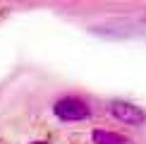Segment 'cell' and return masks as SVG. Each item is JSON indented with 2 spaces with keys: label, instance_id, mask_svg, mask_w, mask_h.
<instances>
[{
  "label": "cell",
  "instance_id": "obj_1",
  "mask_svg": "<svg viewBox=\"0 0 146 144\" xmlns=\"http://www.w3.org/2000/svg\"><path fill=\"white\" fill-rule=\"evenodd\" d=\"M53 113L62 120V123H82V120L91 118V106L82 96H62L55 101Z\"/></svg>",
  "mask_w": 146,
  "mask_h": 144
},
{
  "label": "cell",
  "instance_id": "obj_2",
  "mask_svg": "<svg viewBox=\"0 0 146 144\" xmlns=\"http://www.w3.org/2000/svg\"><path fill=\"white\" fill-rule=\"evenodd\" d=\"M108 111H110L120 123L134 125V127L144 125V120H146V113L141 111V108H139L137 103H132V101H125V99H113L110 103H108Z\"/></svg>",
  "mask_w": 146,
  "mask_h": 144
},
{
  "label": "cell",
  "instance_id": "obj_3",
  "mask_svg": "<svg viewBox=\"0 0 146 144\" xmlns=\"http://www.w3.org/2000/svg\"><path fill=\"white\" fill-rule=\"evenodd\" d=\"M91 139L94 144H132V139H127L120 132H110V130H94L91 132Z\"/></svg>",
  "mask_w": 146,
  "mask_h": 144
},
{
  "label": "cell",
  "instance_id": "obj_4",
  "mask_svg": "<svg viewBox=\"0 0 146 144\" xmlns=\"http://www.w3.org/2000/svg\"><path fill=\"white\" fill-rule=\"evenodd\" d=\"M31 144H48V142H31Z\"/></svg>",
  "mask_w": 146,
  "mask_h": 144
}]
</instances>
